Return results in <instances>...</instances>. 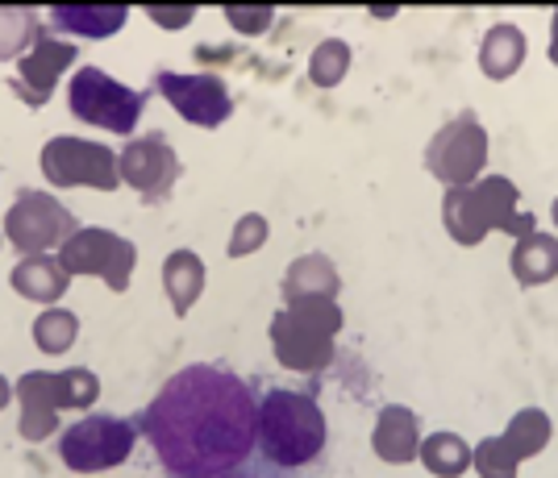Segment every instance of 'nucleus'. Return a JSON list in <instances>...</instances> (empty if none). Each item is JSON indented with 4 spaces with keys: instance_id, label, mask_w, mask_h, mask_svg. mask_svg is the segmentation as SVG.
Returning <instances> with one entry per match:
<instances>
[{
    "instance_id": "f257e3e1",
    "label": "nucleus",
    "mask_w": 558,
    "mask_h": 478,
    "mask_svg": "<svg viewBox=\"0 0 558 478\" xmlns=\"http://www.w3.org/2000/svg\"><path fill=\"white\" fill-rule=\"evenodd\" d=\"M134 425L175 478L230 475L258 445L255 391L205 363L171 375Z\"/></svg>"
},
{
    "instance_id": "f03ea898",
    "label": "nucleus",
    "mask_w": 558,
    "mask_h": 478,
    "mask_svg": "<svg viewBox=\"0 0 558 478\" xmlns=\"http://www.w3.org/2000/svg\"><path fill=\"white\" fill-rule=\"evenodd\" d=\"M326 412L301 391H267L258 400V450L279 470H301L326 450Z\"/></svg>"
},
{
    "instance_id": "7ed1b4c3",
    "label": "nucleus",
    "mask_w": 558,
    "mask_h": 478,
    "mask_svg": "<svg viewBox=\"0 0 558 478\" xmlns=\"http://www.w3.org/2000/svg\"><path fill=\"white\" fill-rule=\"evenodd\" d=\"M17 433L25 441H47L59 429V412H88L100 400V379L88 366L68 370H25L13 383Z\"/></svg>"
},
{
    "instance_id": "20e7f679",
    "label": "nucleus",
    "mask_w": 558,
    "mask_h": 478,
    "mask_svg": "<svg viewBox=\"0 0 558 478\" xmlns=\"http://www.w3.org/2000/svg\"><path fill=\"white\" fill-rule=\"evenodd\" d=\"M68 109L84 125L130 137L142 121V109H146V91L121 84L100 68H75L68 84Z\"/></svg>"
},
{
    "instance_id": "39448f33",
    "label": "nucleus",
    "mask_w": 558,
    "mask_h": 478,
    "mask_svg": "<svg viewBox=\"0 0 558 478\" xmlns=\"http://www.w3.org/2000/svg\"><path fill=\"white\" fill-rule=\"evenodd\" d=\"M138 445V425L125 416H109V412H88L59 437V457L71 475H100L125 466Z\"/></svg>"
},
{
    "instance_id": "423d86ee",
    "label": "nucleus",
    "mask_w": 558,
    "mask_h": 478,
    "mask_svg": "<svg viewBox=\"0 0 558 478\" xmlns=\"http://www.w3.org/2000/svg\"><path fill=\"white\" fill-rule=\"evenodd\" d=\"M484 167H488V130L475 113H459L454 121H446L425 146V171L446 192L484 180Z\"/></svg>"
},
{
    "instance_id": "0eeeda50",
    "label": "nucleus",
    "mask_w": 558,
    "mask_h": 478,
    "mask_svg": "<svg viewBox=\"0 0 558 478\" xmlns=\"http://www.w3.org/2000/svg\"><path fill=\"white\" fill-rule=\"evenodd\" d=\"M59 262H63V271L71 279L75 274H93L109 292H130V279H134V267H138V250H134L130 237H121L113 229L80 225L59 246Z\"/></svg>"
},
{
    "instance_id": "6e6552de",
    "label": "nucleus",
    "mask_w": 558,
    "mask_h": 478,
    "mask_svg": "<svg viewBox=\"0 0 558 478\" xmlns=\"http://www.w3.org/2000/svg\"><path fill=\"white\" fill-rule=\"evenodd\" d=\"M80 229L75 212H71L59 196L38 192V187H25L17 192V200L4 208V237L13 242L17 254H47L59 250L71 233Z\"/></svg>"
},
{
    "instance_id": "1a4fd4ad",
    "label": "nucleus",
    "mask_w": 558,
    "mask_h": 478,
    "mask_svg": "<svg viewBox=\"0 0 558 478\" xmlns=\"http://www.w3.org/2000/svg\"><path fill=\"white\" fill-rule=\"evenodd\" d=\"M38 167H43V175H47L50 187L113 192L117 183H121L117 155L105 142H93V137H75V134L50 137L47 146L38 150Z\"/></svg>"
},
{
    "instance_id": "9d476101",
    "label": "nucleus",
    "mask_w": 558,
    "mask_h": 478,
    "mask_svg": "<svg viewBox=\"0 0 558 478\" xmlns=\"http://www.w3.org/2000/svg\"><path fill=\"white\" fill-rule=\"evenodd\" d=\"M155 91L196 130H221L233 113V96L221 75L209 71H159Z\"/></svg>"
},
{
    "instance_id": "9b49d317",
    "label": "nucleus",
    "mask_w": 558,
    "mask_h": 478,
    "mask_svg": "<svg viewBox=\"0 0 558 478\" xmlns=\"http://www.w3.org/2000/svg\"><path fill=\"white\" fill-rule=\"evenodd\" d=\"M75 59H80L75 42L43 29L34 38V46L17 59V75L9 79V91L22 100L25 109H43L50 96H54V88H59V79L75 68Z\"/></svg>"
},
{
    "instance_id": "f8f14e48",
    "label": "nucleus",
    "mask_w": 558,
    "mask_h": 478,
    "mask_svg": "<svg viewBox=\"0 0 558 478\" xmlns=\"http://www.w3.org/2000/svg\"><path fill=\"white\" fill-rule=\"evenodd\" d=\"M117 171H121V183H130L146 205H159L180 180V155L159 134L130 137L117 155Z\"/></svg>"
},
{
    "instance_id": "ddd939ff",
    "label": "nucleus",
    "mask_w": 558,
    "mask_h": 478,
    "mask_svg": "<svg viewBox=\"0 0 558 478\" xmlns=\"http://www.w3.org/2000/svg\"><path fill=\"white\" fill-rule=\"evenodd\" d=\"M267 338H271V354L283 370H296V375H322L329 363H333V342L326 329L308 324L301 312H292L288 304L279 308L271 324H267Z\"/></svg>"
},
{
    "instance_id": "4468645a",
    "label": "nucleus",
    "mask_w": 558,
    "mask_h": 478,
    "mask_svg": "<svg viewBox=\"0 0 558 478\" xmlns=\"http://www.w3.org/2000/svg\"><path fill=\"white\" fill-rule=\"evenodd\" d=\"M471 196H475V205H480L492 233H509L512 242H521V237H530L537 229V217L521 208V192H517V183L509 175L475 180L471 183Z\"/></svg>"
},
{
    "instance_id": "2eb2a0df",
    "label": "nucleus",
    "mask_w": 558,
    "mask_h": 478,
    "mask_svg": "<svg viewBox=\"0 0 558 478\" xmlns=\"http://www.w3.org/2000/svg\"><path fill=\"white\" fill-rule=\"evenodd\" d=\"M372 450L388 466H404L421 454V416L404 404H384L375 416Z\"/></svg>"
},
{
    "instance_id": "dca6fc26",
    "label": "nucleus",
    "mask_w": 558,
    "mask_h": 478,
    "mask_svg": "<svg viewBox=\"0 0 558 478\" xmlns=\"http://www.w3.org/2000/svg\"><path fill=\"white\" fill-rule=\"evenodd\" d=\"M9 287L22 299H29V304L54 308V304L71 292V274L63 271L59 254H29V258H22V262L9 271Z\"/></svg>"
},
{
    "instance_id": "f3484780",
    "label": "nucleus",
    "mask_w": 558,
    "mask_h": 478,
    "mask_svg": "<svg viewBox=\"0 0 558 478\" xmlns=\"http://www.w3.org/2000/svg\"><path fill=\"white\" fill-rule=\"evenodd\" d=\"M525 54H530V38H525L521 25L512 22L488 25V34L480 38V71L496 84H505L525 68Z\"/></svg>"
},
{
    "instance_id": "a211bd4d",
    "label": "nucleus",
    "mask_w": 558,
    "mask_h": 478,
    "mask_svg": "<svg viewBox=\"0 0 558 478\" xmlns=\"http://www.w3.org/2000/svg\"><path fill=\"white\" fill-rule=\"evenodd\" d=\"M130 22L125 4H54L50 29L75 34V38H113Z\"/></svg>"
},
{
    "instance_id": "6ab92c4d",
    "label": "nucleus",
    "mask_w": 558,
    "mask_h": 478,
    "mask_svg": "<svg viewBox=\"0 0 558 478\" xmlns=\"http://www.w3.org/2000/svg\"><path fill=\"white\" fill-rule=\"evenodd\" d=\"M509 271H512V279H517L521 287H542V283L558 279V237H555V233H542V229H534L530 237L512 242Z\"/></svg>"
},
{
    "instance_id": "aec40b11",
    "label": "nucleus",
    "mask_w": 558,
    "mask_h": 478,
    "mask_svg": "<svg viewBox=\"0 0 558 478\" xmlns=\"http://www.w3.org/2000/svg\"><path fill=\"white\" fill-rule=\"evenodd\" d=\"M205 262H201V254L196 250H171L163 262V292H167V304H171V312L175 317H187L192 308H196V299L205 296Z\"/></svg>"
},
{
    "instance_id": "412c9836",
    "label": "nucleus",
    "mask_w": 558,
    "mask_h": 478,
    "mask_svg": "<svg viewBox=\"0 0 558 478\" xmlns=\"http://www.w3.org/2000/svg\"><path fill=\"white\" fill-rule=\"evenodd\" d=\"M338 287H342V274H338V267L329 262L326 254H301V258L283 271V283H279V292H283L288 304L304 296L338 299Z\"/></svg>"
},
{
    "instance_id": "4be33fe9",
    "label": "nucleus",
    "mask_w": 558,
    "mask_h": 478,
    "mask_svg": "<svg viewBox=\"0 0 558 478\" xmlns=\"http://www.w3.org/2000/svg\"><path fill=\"white\" fill-rule=\"evenodd\" d=\"M442 225L459 246H480L492 233L475 196H471V187H450L442 196Z\"/></svg>"
},
{
    "instance_id": "5701e85b",
    "label": "nucleus",
    "mask_w": 558,
    "mask_h": 478,
    "mask_svg": "<svg viewBox=\"0 0 558 478\" xmlns=\"http://www.w3.org/2000/svg\"><path fill=\"white\" fill-rule=\"evenodd\" d=\"M421 466L429 470L434 478H463L466 470H471V457H475V450L466 445L459 433H429L421 437Z\"/></svg>"
},
{
    "instance_id": "b1692460",
    "label": "nucleus",
    "mask_w": 558,
    "mask_h": 478,
    "mask_svg": "<svg viewBox=\"0 0 558 478\" xmlns=\"http://www.w3.org/2000/svg\"><path fill=\"white\" fill-rule=\"evenodd\" d=\"M550 433H555V425H550V416L542 408H521V412H512V420L505 425V441H509V450L521 462L525 457H537L546 445H550Z\"/></svg>"
},
{
    "instance_id": "393cba45",
    "label": "nucleus",
    "mask_w": 558,
    "mask_h": 478,
    "mask_svg": "<svg viewBox=\"0 0 558 478\" xmlns=\"http://www.w3.org/2000/svg\"><path fill=\"white\" fill-rule=\"evenodd\" d=\"M29 338H34V345L43 354H68L71 345H75V338H80V317L71 308H59V304L43 308L34 317V324H29Z\"/></svg>"
},
{
    "instance_id": "a878e982",
    "label": "nucleus",
    "mask_w": 558,
    "mask_h": 478,
    "mask_svg": "<svg viewBox=\"0 0 558 478\" xmlns=\"http://www.w3.org/2000/svg\"><path fill=\"white\" fill-rule=\"evenodd\" d=\"M38 34H43V25H38L34 9L0 4V63H17Z\"/></svg>"
},
{
    "instance_id": "bb28decb",
    "label": "nucleus",
    "mask_w": 558,
    "mask_h": 478,
    "mask_svg": "<svg viewBox=\"0 0 558 478\" xmlns=\"http://www.w3.org/2000/svg\"><path fill=\"white\" fill-rule=\"evenodd\" d=\"M350 59H354V50L347 46V38H326V42L313 46V54H308V79H313V88H338L347 79Z\"/></svg>"
},
{
    "instance_id": "cd10ccee",
    "label": "nucleus",
    "mask_w": 558,
    "mask_h": 478,
    "mask_svg": "<svg viewBox=\"0 0 558 478\" xmlns=\"http://www.w3.org/2000/svg\"><path fill=\"white\" fill-rule=\"evenodd\" d=\"M471 466L480 470V478H517V470H521V457L512 454L505 437H484V441L475 445Z\"/></svg>"
},
{
    "instance_id": "c85d7f7f",
    "label": "nucleus",
    "mask_w": 558,
    "mask_h": 478,
    "mask_svg": "<svg viewBox=\"0 0 558 478\" xmlns=\"http://www.w3.org/2000/svg\"><path fill=\"white\" fill-rule=\"evenodd\" d=\"M267 237H271L267 217L263 212H242L233 221V233H230V258H251V254H258L267 246Z\"/></svg>"
},
{
    "instance_id": "c756f323",
    "label": "nucleus",
    "mask_w": 558,
    "mask_h": 478,
    "mask_svg": "<svg viewBox=\"0 0 558 478\" xmlns=\"http://www.w3.org/2000/svg\"><path fill=\"white\" fill-rule=\"evenodd\" d=\"M292 312H301L308 324H317V329H326L329 338H338L342 333V308H338V299H326V296H304V299H292L288 304Z\"/></svg>"
},
{
    "instance_id": "7c9ffc66",
    "label": "nucleus",
    "mask_w": 558,
    "mask_h": 478,
    "mask_svg": "<svg viewBox=\"0 0 558 478\" xmlns=\"http://www.w3.org/2000/svg\"><path fill=\"white\" fill-rule=\"evenodd\" d=\"M226 22H230L238 34L258 38V34H267V29H271L276 9H271V4H226Z\"/></svg>"
},
{
    "instance_id": "2f4dec72",
    "label": "nucleus",
    "mask_w": 558,
    "mask_h": 478,
    "mask_svg": "<svg viewBox=\"0 0 558 478\" xmlns=\"http://www.w3.org/2000/svg\"><path fill=\"white\" fill-rule=\"evenodd\" d=\"M146 17L159 25V29H187L192 17H196V9L192 4H146Z\"/></svg>"
},
{
    "instance_id": "473e14b6",
    "label": "nucleus",
    "mask_w": 558,
    "mask_h": 478,
    "mask_svg": "<svg viewBox=\"0 0 558 478\" xmlns=\"http://www.w3.org/2000/svg\"><path fill=\"white\" fill-rule=\"evenodd\" d=\"M550 63L558 68V9H555V17H550Z\"/></svg>"
},
{
    "instance_id": "72a5a7b5",
    "label": "nucleus",
    "mask_w": 558,
    "mask_h": 478,
    "mask_svg": "<svg viewBox=\"0 0 558 478\" xmlns=\"http://www.w3.org/2000/svg\"><path fill=\"white\" fill-rule=\"evenodd\" d=\"M9 404H13V383H9L4 375H0V412L9 408Z\"/></svg>"
},
{
    "instance_id": "f704fd0d",
    "label": "nucleus",
    "mask_w": 558,
    "mask_h": 478,
    "mask_svg": "<svg viewBox=\"0 0 558 478\" xmlns=\"http://www.w3.org/2000/svg\"><path fill=\"white\" fill-rule=\"evenodd\" d=\"M550 221L558 225V196H555V205H550Z\"/></svg>"
},
{
    "instance_id": "c9c22d12",
    "label": "nucleus",
    "mask_w": 558,
    "mask_h": 478,
    "mask_svg": "<svg viewBox=\"0 0 558 478\" xmlns=\"http://www.w3.org/2000/svg\"><path fill=\"white\" fill-rule=\"evenodd\" d=\"M0 242H4V233H0Z\"/></svg>"
}]
</instances>
